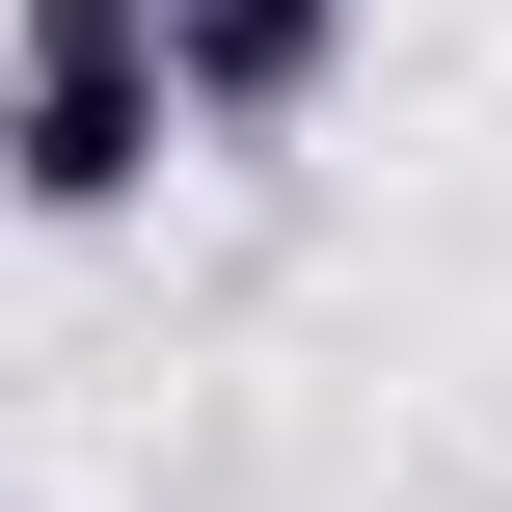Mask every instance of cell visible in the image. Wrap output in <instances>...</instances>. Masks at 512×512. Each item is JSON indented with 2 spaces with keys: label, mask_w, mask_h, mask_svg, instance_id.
<instances>
[{
  "label": "cell",
  "mask_w": 512,
  "mask_h": 512,
  "mask_svg": "<svg viewBox=\"0 0 512 512\" xmlns=\"http://www.w3.org/2000/svg\"><path fill=\"white\" fill-rule=\"evenodd\" d=\"M162 54H189V135H297L351 81V0H162Z\"/></svg>",
  "instance_id": "2"
},
{
  "label": "cell",
  "mask_w": 512,
  "mask_h": 512,
  "mask_svg": "<svg viewBox=\"0 0 512 512\" xmlns=\"http://www.w3.org/2000/svg\"><path fill=\"white\" fill-rule=\"evenodd\" d=\"M162 162H189L162 0H0V216H135Z\"/></svg>",
  "instance_id": "1"
}]
</instances>
